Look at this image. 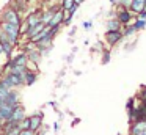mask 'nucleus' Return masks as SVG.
I'll return each mask as SVG.
<instances>
[{
  "label": "nucleus",
  "instance_id": "nucleus-9",
  "mask_svg": "<svg viewBox=\"0 0 146 135\" xmlns=\"http://www.w3.org/2000/svg\"><path fill=\"white\" fill-rule=\"evenodd\" d=\"M27 55V58H29V61H32V63H38L39 60H41V55L42 53L39 52L36 47H33V49H30L29 50V53H25Z\"/></svg>",
  "mask_w": 146,
  "mask_h": 135
},
{
  "label": "nucleus",
  "instance_id": "nucleus-17",
  "mask_svg": "<svg viewBox=\"0 0 146 135\" xmlns=\"http://www.w3.org/2000/svg\"><path fill=\"white\" fill-rule=\"evenodd\" d=\"M135 27H133V24L130 22V24L124 25V30H123V36H132L133 33H135Z\"/></svg>",
  "mask_w": 146,
  "mask_h": 135
},
{
  "label": "nucleus",
  "instance_id": "nucleus-3",
  "mask_svg": "<svg viewBox=\"0 0 146 135\" xmlns=\"http://www.w3.org/2000/svg\"><path fill=\"white\" fill-rule=\"evenodd\" d=\"M133 13H130L129 9H116V19L119 21L121 25H127L133 21Z\"/></svg>",
  "mask_w": 146,
  "mask_h": 135
},
{
  "label": "nucleus",
  "instance_id": "nucleus-12",
  "mask_svg": "<svg viewBox=\"0 0 146 135\" xmlns=\"http://www.w3.org/2000/svg\"><path fill=\"white\" fill-rule=\"evenodd\" d=\"M105 27H107V30H121L123 25L119 24V21H118L116 17H111L105 22Z\"/></svg>",
  "mask_w": 146,
  "mask_h": 135
},
{
  "label": "nucleus",
  "instance_id": "nucleus-1",
  "mask_svg": "<svg viewBox=\"0 0 146 135\" xmlns=\"http://www.w3.org/2000/svg\"><path fill=\"white\" fill-rule=\"evenodd\" d=\"M19 28L21 27L13 25V24H8V22H0V30L8 36V41H10L11 44H16L17 39H19V35H21Z\"/></svg>",
  "mask_w": 146,
  "mask_h": 135
},
{
  "label": "nucleus",
  "instance_id": "nucleus-10",
  "mask_svg": "<svg viewBox=\"0 0 146 135\" xmlns=\"http://www.w3.org/2000/svg\"><path fill=\"white\" fill-rule=\"evenodd\" d=\"M30 130H33L35 132L36 129L39 127V126H41V121H42V115H33V116H30Z\"/></svg>",
  "mask_w": 146,
  "mask_h": 135
},
{
  "label": "nucleus",
  "instance_id": "nucleus-4",
  "mask_svg": "<svg viewBox=\"0 0 146 135\" xmlns=\"http://www.w3.org/2000/svg\"><path fill=\"white\" fill-rule=\"evenodd\" d=\"M121 39H123V31L121 30H107V33H105V41L110 46H115Z\"/></svg>",
  "mask_w": 146,
  "mask_h": 135
},
{
  "label": "nucleus",
  "instance_id": "nucleus-13",
  "mask_svg": "<svg viewBox=\"0 0 146 135\" xmlns=\"http://www.w3.org/2000/svg\"><path fill=\"white\" fill-rule=\"evenodd\" d=\"M36 80V72L35 71H25L24 74V85H33Z\"/></svg>",
  "mask_w": 146,
  "mask_h": 135
},
{
  "label": "nucleus",
  "instance_id": "nucleus-18",
  "mask_svg": "<svg viewBox=\"0 0 146 135\" xmlns=\"http://www.w3.org/2000/svg\"><path fill=\"white\" fill-rule=\"evenodd\" d=\"M72 5H74V0H61V9H63L64 13H66Z\"/></svg>",
  "mask_w": 146,
  "mask_h": 135
},
{
  "label": "nucleus",
  "instance_id": "nucleus-2",
  "mask_svg": "<svg viewBox=\"0 0 146 135\" xmlns=\"http://www.w3.org/2000/svg\"><path fill=\"white\" fill-rule=\"evenodd\" d=\"M2 22H8V24L21 27V24H22V16L17 11H14L11 6H7V8L2 11Z\"/></svg>",
  "mask_w": 146,
  "mask_h": 135
},
{
  "label": "nucleus",
  "instance_id": "nucleus-7",
  "mask_svg": "<svg viewBox=\"0 0 146 135\" xmlns=\"http://www.w3.org/2000/svg\"><path fill=\"white\" fill-rule=\"evenodd\" d=\"M63 17H64V11L63 9H60V11H57L54 14V17L49 21V24L46 25V27H54V25H61L63 24Z\"/></svg>",
  "mask_w": 146,
  "mask_h": 135
},
{
  "label": "nucleus",
  "instance_id": "nucleus-19",
  "mask_svg": "<svg viewBox=\"0 0 146 135\" xmlns=\"http://www.w3.org/2000/svg\"><path fill=\"white\" fill-rule=\"evenodd\" d=\"M21 135H35V132L30 129H24V130H21Z\"/></svg>",
  "mask_w": 146,
  "mask_h": 135
},
{
  "label": "nucleus",
  "instance_id": "nucleus-6",
  "mask_svg": "<svg viewBox=\"0 0 146 135\" xmlns=\"http://www.w3.org/2000/svg\"><path fill=\"white\" fill-rule=\"evenodd\" d=\"M146 6V0H130V5H129V11L133 13V14H138L143 8Z\"/></svg>",
  "mask_w": 146,
  "mask_h": 135
},
{
  "label": "nucleus",
  "instance_id": "nucleus-22",
  "mask_svg": "<svg viewBox=\"0 0 146 135\" xmlns=\"http://www.w3.org/2000/svg\"><path fill=\"white\" fill-rule=\"evenodd\" d=\"M74 3H76V5H82V3H83V0H74Z\"/></svg>",
  "mask_w": 146,
  "mask_h": 135
},
{
  "label": "nucleus",
  "instance_id": "nucleus-26",
  "mask_svg": "<svg viewBox=\"0 0 146 135\" xmlns=\"http://www.w3.org/2000/svg\"><path fill=\"white\" fill-rule=\"evenodd\" d=\"M22 2H25V3H27V2H30V0H22Z\"/></svg>",
  "mask_w": 146,
  "mask_h": 135
},
{
  "label": "nucleus",
  "instance_id": "nucleus-16",
  "mask_svg": "<svg viewBox=\"0 0 146 135\" xmlns=\"http://www.w3.org/2000/svg\"><path fill=\"white\" fill-rule=\"evenodd\" d=\"M0 44H2V52H3L5 55L10 57V55H11V52H13L14 44H11L10 41H0Z\"/></svg>",
  "mask_w": 146,
  "mask_h": 135
},
{
  "label": "nucleus",
  "instance_id": "nucleus-15",
  "mask_svg": "<svg viewBox=\"0 0 146 135\" xmlns=\"http://www.w3.org/2000/svg\"><path fill=\"white\" fill-rule=\"evenodd\" d=\"M145 129H146L145 121H137V124H133V127H132V135H140Z\"/></svg>",
  "mask_w": 146,
  "mask_h": 135
},
{
  "label": "nucleus",
  "instance_id": "nucleus-20",
  "mask_svg": "<svg viewBox=\"0 0 146 135\" xmlns=\"http://www.w3.org/2000/svg\"><path fill=\"white\" fill-rule=\"evenodd\" d=\"M137 16H140V17H146V6H145V8H143V9H141V11H140Z\"/></svg>",
  "mask_w": 146,
  "mask_h": 135
},
{
  "label": "nucleus",
  "instance_id": "nucleus-25",
  "mask_svg": "<svg viewBox=\"0 0 146 135\" xmlns=\"http://www.w3.org/2000/svg\"><path fill=\"white\" fill-rule=\"evenodd\" d=\"M0 53H2V44H0Z\"/></svg>",
  "mask_w": 146,
  "mask_h": 135
},
{
  "label": "nucleus",
  "instance_id": "nucleus-23",
  "mask_svg": "<svg viewBox=\"0 0 146 135\" xmlns=\"http://www.w3.org/2000/svg\"><path fill=\"white\" fill-rule=\"evenodd\" d=\"M116 2H118V0H110V3H111V5H115Z\"/></svg>",
  "mask_w": 146,
  "mask_h": 135
},
{
  "label": "nucleus",
  "instance_id": "nucleus-24",
  "mask_svg": "<svg viewBox=\"0 0 146 135\" xmlns=\"http://www.w3.org/2000/svg\"><path fill=\"white\" fill-rule=\"evenodd\" d=\"M140 135H146V129H145V130H143V132H141V134H140Z\"/></svg>",
  "mask_w": 146,
  "mask_h": 135
},
{
  "label": "nucleus",
  "instance_id": "nucleus-5",
  "mask_svg": "<svg viewBox=\"0 0 146 135\" xmlns=\"http://www.w3.org/2000/svg\"><path fill=\"white\" fill-rule=\"evenodd\" d=\"M44 27L46 25L42 24V22H38L36 25H33V27H29L27 28V31H25V36L29 38V39H32V38H35L36 35H39L42 30H44Z\"/></svg>",
  "mask_w": 146,
  "mask_h": 135
},
{
  "label": "nucleus",
  "instance_id": "nucleus-21",
  "mask_svg": "<svg viewBox=\"0 0 146 135\" xmlns=\"http://www.w3.org/2000/svg\"><path fill=\"white\" fill-rule=\"evenodd\" d=\"M83 27H85V28H91V27H93V24L88 21V22H85V24H83Z\"/></svg>",
  "mask_w": 146,
  "mask_h": 135
},
{
  "label": "nucleus",
  "instance_id": "nucleus-11",
  "mask_svg": "<svg viewBox=\"0 0 146 135\" xmlns=\"http://www.w3.org/2000/svg\"><path fill=\"white\" fill-rule=\"evenodd\" d=\"M27 61H29L27 55H25V53H21V55L14 57V58L11 60V65L10 66H27Z\"/></svg>",
  "mask_w": 146,
  "mask_h": 135
},
{
  "label": "nucleus",
  "instance_id": "nucleus-14",
  "mask_svg": "<svg viewBox=\"0 0 146 135\" xmlns=\"http://www.w3.org/2000/svg\"><path fill=\"white\" fill-rule=\"evenodd\" d=\"M133 27H135V30L137 31H140V30H143V28L146 27V17H140V16H137L135 19H133Z\"/></svg>",
  "mask_w": 146,
  "mask_h": 135
},
{
  "label": "nucleus",
  "instance_id": "nucleus-8",
  "mask_svg": "<svg viewBox=\"0 0 146 135\" xmlns=\"http://www.w3.org/2000/svg\"><path fill=\"white\" fill-rule=\"evenodd\" d=\"M5 104H8V105H17V104H19V93L10 90L7 94V97H5Z\"/></svg>",
  "mask_w": 146,
  "mask_h": 135
}]
</instances>
